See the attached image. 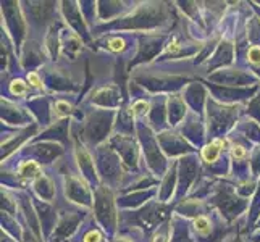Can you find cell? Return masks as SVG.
Wrapping results in <instances>:
<instances>
[{
  "label": "cell",
  "mask_w": 260,
  "mask_h": 242,
  "mask_svg": "<svg viewBox=\"0 0 260 242\" xmlns=\"http://www.w3.org/2000/svg\"><path fill=\"white\" fill-rule=\"evenodd\" d=\"M218 146H221V142L220 141H215L212 146H209L207 149H204V157L207 161H213L215 158L218 157Z\"/></svg>",
  "instance_id": "obj_1"
},
{
  "label": "cell",
  "mask_w": 260,
  "mask_h": 242,
  "mask_svg": "<svg viewBox=\"0 0 260 242\" xmlns=\"http://www.w3.org/2000/svg\"><path fill=\"white\" fill-rule=\"evenodd\" d=\"M38 165L36 163H26V165H23V168H21V173L24 175V176H34L32 173H36L38 171Z\"/></svg>",
  "instance_id": "obj_2"
},
{
  "label": "cell",
  "mask_w": 260,
  "mask_h": 242,
  "mask_svg": "<svg viewBox=\"0 0 260 242\" xmlns=\"http://www.w3.org/2000/svg\"><path fill=\"white\" fill-rule=\"evenodd\" d=\"M249 58L252 63H260V47H252L249 50Z\"/></svg>",
  "instance_id": "obj_3"
},
{
  "label": "cell",
  "mask_w": 260,
  "mask_h": 242,
  "mask_svg": "<svg viewBox=\"0 0 260 242\" xmlns=\"http://www.w3.org/2000/svg\"><path fill=\"white\" fill-rule=\"evenodd\" d=\"M12 91H13V94H23L26 91V84L21 83V81H15L12 84Z\"/></svg>",
  "instance_id": "obj_4"
},
{
  "label": "cell",
  "mask_w": 260,
  "mask_h": 242,
  "mask_svg": "<svg viewBox=\"0 0 260 242\" xmlns=\"http://www.w3.org/2000/svg\"><path fill=\"white\" fill-rule=\"evenodd\" d=\"M196 228L199 229V231H202V232H205L209 229V221H207V218H197V221H196Z\"/></svg>",
  "instance_id": "obj_5"
},
{
  "label": "cell",
  "mask_w": 260,
  "mask_h": 242,
  "mask_svg": "<svg viewBox=\"0 0 260 242\" xmlns=\"http://www.w3.org/2000/svg\"><path fill=\"white\" fill-rule=\"evenodd\" d=\"M233 155L238 157V158H243L246 155V152H244L243 147H235V149H233Z\"/></svg>",
  "instance_id": "obj_6"
},
{
  "label": "cell",
  "mask_w": 260,
  "mask_h": 242,
  "mask_svg": "<svg viewBox=\"0 0 260 242\" xmlns=\"http://www.w3.org/2000/svg\"><path fill=\"white\" fill-rule=\"evenodd\" d=\"M28 79L32 83V86H36V87H41V81H39V78H38V75H34V73H31L29 76H28Z\"/></svg>",
  "instance_id": "obj_7"
},
{
  "label": "cell",
  "mask_w": 260,
  "mask_h": 242,
  "mask_svg": "<svg viewBox=\"0 0 260 242\" xmlns=\"http://www.w3.org/2000/svg\"><path fill=\"white\" fill-rule=\"evenodd\" d=\"M86 242H99V232H91V234L86 237Z\"/></svg>",
  "instance_id": "obj_8"
},
{
  "label": "cell",
  "mask_w": 260,
  "mask_h": 242,
  "mask_svg": "<svg viewBox=\"0 0 260 242\" xmlns=\"http://www.w3.org/2000/svg\"><path fill=\"white\" fill-rule=\"evenodd\" d=\"M121 44H123L121 41L116 39V41H112V42H110V46H112L113 50H120V49H121Z\"/></svg>",
  "instance_id": "obj_9"
}]
</instances>
